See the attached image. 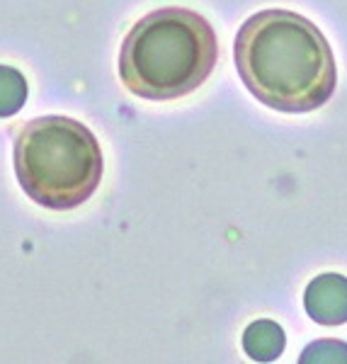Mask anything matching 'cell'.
Instances as JSON below:
<instances>
[{
    "mask_svg": "<svg viewBox=\"0 0 347 364\" xmlns=\"http://www.w3.org/2000/svg\"><path fill=\"white\" fill-rule=\"evenodd\" d=\"M236 68L265 107L304 114L323 107L338 83L333 49L323 32L292 10H262L240 25Z\"/></svg>",
    "mask_w": 347,
    "mask_h": 364,
    "instance_id": "cell-1",
    "label": "cell"
},
{
    "mask_svg": "<svg viewBox=\"0 0 347 364\" xmlns=\"http://www.w3.org/2000/svg\"><path fill=\"white\" fill-rule=\"evenodd\" d=\"M219 61L207 17L187 8H161L129 29L119 51V78L132 95L178 100L195 92Z\"/></svg>",
    "mask_w": 347,
    "mask_h": 364,
    "instance_id": "cell-2",
    "label": "cell"
},
{
    "mask_svg": "<svg viewBox=\"0 0 347 364\" xmlns=\"http://www.w3.org/2000/svg\"><path fill=\"white\" fill-rule=\"evenodd\" d=\"M15 175L39 207L68 211L95 195L105 158L100 141L70 117H37L22 124L13 144Z\"/></svg>",
    "mask_w": 347,
    "mask_h": 364,
    "instance_id": "cell-3",
    "label": "cell"
},
{
    "mask_svg": "<svg viewBox=\"0 0 347 364\" xmlns=\"http://www.w3.org/2000/svg\"><path fill=\"white\" fill-rule=\"evenodd\" d=\"M304 306L309 318L321 326L347 323V277L326 272L311 279L304 291Z\"/></svg>",
    "mask_w": 347,
    "mask_h": 364,
    "instance_id": "cell-4",
    "label": "cell"
},
{
    "mask_svg": "<svg viewBox=\"0 0 347 364\" xmlns=\"http://www.w3.org/2000/svg\"><path fill=\"white\" fill-rule=\"evenodd\" d=\"M287 345L284 331H282L279 323L269 321V318H260L252 321L243 333V350L250 360L255 362H274L277 357H282Z\"/></svg>",
    "mask_w": 347,
    "mask_h": 364,
    "instance_id": "cell-5",
    "label": "cell"
},
{
    "mask_svg": "<svg viewBox=\"0 0 347 364\" xmlns=\"http://www.w3.org/2000/svg\"><path fill=\"white\" fill-rule=\"evenodd\" d=\"M27 100V80L13 66L0 63V117H13L20 112Z\"/></svg>",
    "mask_w": 347,
    "mask_h": 364,
    "instance_id": "cell-6",
    "label": "cell"
},
{
    "mask_svg": "<svg viewBox=\"0 0 347 364\" xmlns=\"http://www.w3.org/2000/svg\"><path fill=\"white\" fill-rule=\"evenodd\" d=\"M299 364H347V343L338 338H319L299 355Z\"/></svg>",
    "mask_w": 347,
    "mask_h": 364,
    "instance_id": "cell-7",
    "label": "cell"
}]
</instances>
